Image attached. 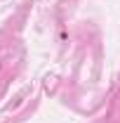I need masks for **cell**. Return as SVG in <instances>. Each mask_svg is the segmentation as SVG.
I'll return each instance as SVG.
<instances>
[]
</instances>
